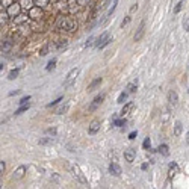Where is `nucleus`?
<instances>
[{
  "label": "nucleus",
  "mask_w": 189,
  "mask_h": 189,
  "mask_svg": "<svg viewBox=\"0 0 189 189\" xmlns=\"http://www.w3.org/2000/svg\"><path fill=\"white\" fill-rule=\"evenodd\" d=\"M56 26L59 29H62V30H73L74 26H76V23L70 17H59L58 21H56Z\"/></svg>",
  "instance_id": "obj_1"
},
{
  "label": "nucleus",
  "mask_w": 189,
  "mask_h": 189,
  "mask_svg": "<svg viewBox=\"0 0 189 189\" xmlns=\"http://www.w3.org/2000/svg\"><path fill=\"white\" fill-rule=\"evenodd\" d=\"M79 73H80V68H73V70L67 74V79H65V82H64V88L71 86V85H73V82L76 80V77L79 76Z\"/></svg>",
  "instance_id": "obj_2"
},
{
  "label": "nucleus",
  "mask_w": 189,
  "mask_h": 189,
  "mask_svg": "<svg viewBox=\"0 0 189 189\" xmlns=\"http://www.w3.org/2000/svg\"><path fill=\"white\" fill-rule=\"evenodd\" d=\"M111 41H112V39H109V32H105V33L96 41V47H97V49H103V47H105L108 43H111Z\"/></svg>",
  "instance_id": "obj_3"
},
{
  "label": "nucleus",
  "mask_w": 189,
  "mask_h": 189,
  "mask_svg": "<svg viewBox=\"0 0 189 189\" xmlns=\"http://www.w3.org/2000/svg\"><path fill=\"white\" fill-rule=\"evenodd\" d=\"M103 100H105V94H100V96H97L96 99H94V102L91 103V106H89V111H96L102 103H103Z\"/></svg>",
  "instance_id": "obj_4"
},
{
  "label": "nucleus",
  "mask_w": 189,
  "mask_h": 189,
  "mask_svg": "<svg viewBox=\"0 0 189 189\" xmlns=\"http://www.w3.org/2000/svg\"><path fill=\"white\" fill-rule=\"evenodd\" d=\"M70 169H71V172H73V174H74V175H76V177L79 178V181H82V183H86V178H85V177L82 175L80 169H79V168H77L76 165H71V166H70Z\"/></svg>",
  "instance_id": "obj_5"
},
{
  "label": "nucleus",
  "mask_w": 189,
  "mask_h": 189,
  "mask_svg": "<svg viewBox=\"0 0 189 189\" xmlns=\"http://www.w3.org/2000/svg\"><path fill=\"white\" fill-rule=\"evenodd\" d=\"M144 33H145V21H142L141 24H139V29H138V32L135 33V41H139L142 36H144Z\"/></svg>",
  "instance_id": "obj_6"
},
{
  "label": "nucleus",
  "mask_w": 189,
  "mask_h": 189,
  "mask_svg": "<svg viewBox=\"0 0 189 189\" xmlns=\"http://www.w3.org/2000/svg\"><path fill=\"white\" fill-rule=\"evenodd\" d=\"M109 172H111L112 175H117V177H118V175H121V166L112 162V163L109 165Z\"/></svg>",
  "instance_id": "obj_7"
},
{
  "label": "nucleus",
  "mask_w": 189,
  "mask_h": 189,
  "mask_svg": "<svg viewBox=\"0 0 189 189\" xmlns=\"http://www.w3.org/2000/svg\"><path fill=\"white\" fill-rule=\"evenodd\" d=\"M99 129H100V121H97V120H96V121H92V123H91V126H89V130H88V132H89V135H96V133L99 132Z\"/></svg>",
  "instance_id": "obj_8"
},
{
  "label": "nucleus",
  "mask_w": 189,
  "mask_h": 189,
  "mask_svg": "<svg viewBox=\"0 0 189 189\" xmlns=\"http://www.w3.org/2000/svg\"><path fill=\"white\" fill-rule=\"evenodd\" d=\"M178 172V165L175 163V162H172L171 165H169V171H168V175H169V178H172L175 174Z\"/></svg>",
  "instance_id": "obj_9"
},
{
  "label": "nucleus",
  "mask_w": 189,
  "mask_h": 189,
  "mask_svg": "<svg viewBox=\"0 0 189 189\" xmlns=\"http://www.w3.org/2000/svg\"><path fill=\"white\" fill-rule=\"evenodd\" d=\"M20 12V6L17 5V3H12L11 6H9V9H8V14L11 15V17H14V15H17Z\"/></svg>",
  "instance_id": "obj_10"
},
{
  "label": "nucleus",
  "mask_w": 189,
  "mask_h": 189,
  "mask_svg": "<svg viewBox=\"0 0 189 189\" xmlns=\"http://www.w3.org/2000/svg\"><path fill=\"white\" fill-rule=\"evenodd\" d=\"M124 157H126L127 162H133V160H135V150H132V148L126 150V151H124Z\"/></svg>",
  "instance_id": "obj_11"
},
{
  "label": "nucleus",
  "mask_w": 189,
  "mask_h": 189,
  "mask_svg": "<svg viewBox=\"0 0 189 189\" xmlns=\"http://www.w3.org/2000/svg\"><path fill=\"white\" fill-rule=\"evenodd\" d=\"M168 100H169V105H172V106L177 105V92H175V91H169Z\"/></svg>",
  "instance_id": "obj_12"
},
{
  "label": "nucleus",
  "mask_w": 189,
  "mask_h": 189,
  "mask_svg": "<svg viewBox=\"0 0 189 189\" xmlns=\"http://www.w3.org/2000/svg\"><path fill=\"white\" fill-rule=\"evenodd\" d=\"M100 83H102V77H97L96 80H92V82L88 85V91H94V89H96Z\"/></svg>",
  "instance_id": "obj_13"
},
{
  "label": "nucleus",
  "mask_w": 189,
  "mask_h": 189,
  "mask_svg": "<svg viewBox=\"0 0 189 189\" xmlns=\"http://www.w3.org/2000/svg\"><path fill=\"white\" fill-rule=\"evenodd\" d=\"M24 172H26V168H24V166H20V168H18V169L14 172V178H15V180H20V178H23Z\"/></svg>",
  "instance_id": "obj_14"
},
{
  "label": "nucleus",
  "mask_w": 189,
  "mask_h": 189,
  "mask_svg": "<svg viewBox=\"0 0 189 189\" xmlns=\"http://www.w3.org/2000/svg\"><path fill=\"white\" fill-rule=\"evenodd\" d=\"M129 91H126V92H121L120 96H118V100H117V103H124L126 100H127V97H129Z\"/></svg>",
  "instance_id": "obj_15"
},
{
  "label": "nucleus",
  "mask_w": 189,
  "mask_h": 189,
  "mask_svg": "<svg viewBox=\"0 0 189 189\" xmlns=\"http://www.w3.org/2000/svg\"><path fill=\"white\" fill-rule=\"evenodd\" d=\"M157 150H159V153H160V154H163V156H168V154H169V148H168V145H165V144H163V145H160Z\"/></svg>",
  "instance_id": "obj_16"
},
{
  "label": "nucleus",
  "mask_w": 189,
  "mask_h": 189,
  "mask_svg": "<svg viewBox=\"0 0 189 189\" xmlns=\"http://www.w3.org/2000/svg\"><path fill=\"white\" fill-rule=\"evenodd\" d=\"M132 109H133V103L130 102V103H127V105L123 108V111H121V115H124V114H129Z\"/></svg>",
  "instance_id": "obj_17"
},
{
  "label": "nucleus",
  "mask_w": 189,
  "mask_h": 189,
  "mask_svg": "<svg viewBox=\"0 0 189 189\" xmlns=\"http://www.w3.org/2000/svg\"><path fill=\"white\" fill-rule=\"evenodd\" d=\"M11 46H12V41H11V39H6V41L2 44V52H6V50H9V49H11Z\"/></svg>",
  "instance_id": "obj_18"
},
{
  "label": "nucleus",
  "mask_w": 189,
  "mask_h": 189,
  "mask_svg": "<svg viewBox=\"0 0 189 189\" xmlns=\"http://www.w3.org/2000/svg\"><path fill=\"white\" fill-rule=\"evenodd\" d=\"M183 5H184V0H180V2H178V3L175 5V8H174V14H178V12L181 11Z\"/></svg>",
  "instance_id": "obj_19"
},
{
  "label": "nucleus",
  "mask_w": 189,
  "mask_h": 189,
  "mask_svg": "<svg viewBox=\"0 0 189 189\" xmlns=\"http://www.w3.org/2000/svg\"><path fill=\"white\" fill-rule=\"evenodd\" d=\"M180 133H181V123H180V121H177V123H175V129H174V135H175V136H178Z\"/></svg>",
  "instance_id": "obj_20"
},
{
  "label": "nucleus",
  "mask_w": 189,
  "mask_h": 189,
  "mask_svg": "<svg viewBox=\"0 0 189 189\" xmlns=\"http://www.w3.org/2000/svg\"><path fill=\"white\" fill-rule=\"evenodd\" d=\"M29 106H30L29 103H27V105H21V108L15 111V115H20L21 112H24V111H27V109H29Z\"/></svg>",
  "instance_id": "obj_21"
},
{
  "label": "nucleus",
  "mask_w": 189,
  "mask_h": 189,
  "mask_svg": "<svg viewBox=\"0 0 189 189\" xmlns=\"http://www.w3.org/2000/svg\"><path fill=\"white\" fill-rule=\"evenodd\" d=\"M39 144H41V145H49V144H53V138H44V139H39Z\"/></svg>",
  "instance_id": "obj_22"
},
{
  "label": "nucleus",
  "mask_w": 189,
  "mask_h": 189,
  "mask_svg": "<svg viewBox=\"0 0 189 189\" xmlns=\"http://www.w3.org/2000/svg\"><path fill=\"white\" fill-rule=\"evenodd\" d=\"M127 91L132 94V92H135L136 91V82H132V83H129L127 85Z\"/></svg>",
  "instance_id": "obj_23"
},
{
  "label": "nucleus",
  "mask_w": 189,
  "mask_h": 189,
  "mask_svg": "<svg viewBox=\"0 0 189 189\" xmlns=\"http://www.w3.org/2000/svg\"><path fill=\"white\" fill-rule=\"evenodd\" d=\"M55 65H56V59H52V61L47 64L46 70H47V71H50V70H53V68H55Z\"/></svg>",
  "instance_id": "obj_24"
},
{
  "label": "nucleus",
  "mask_w": 189,
  "mask_h": 189,
  "mask_svg": "<svg viewBox=\"0 0 189 189\" xmlns=\"http://www.w3.org/2000/svg\"><path fill=\"white\" fill-rule=\"evenodd\" d=\"M17 76H18V70L15 68V70H12V71L9 73V77H8V79H9V80H14Z\"/></svg>",
  "instance_id": "obj_25"
},
{
  "label": "nucleus",
  "mask_w": 189,
  "mask_h": 189,
  "mask_svg": "<svg viewBox=\"0 0 189 189\" xmlns=\"http://www.w3.org/2000/svg\"><path fill=\"white\" fill-rule=\"evenodd\" d=\"M183 29H184L186 32H189V15L183 20Z\"/></svg>",
  "instance_id": "obj_26"
},
{
  "label": "nucleus",
  "mask_w": 189,
  "mask_h": 189,
  "mask_svg": "<svg viewBox=\"0 0 189 189\" xmlns=\"http://www.w3.org/2000/svg\"><path fill=\"white\" fill-rule=\"evenodd\" d=\"M114 124L118 127H123V126H126V120H114Z\"/></svg>",
  "instance_id": "obj_27"
},
{
  "label": "nucleus",
  "mask_w": 189,
  "mask_h": 189,
  "mask_svg": "<svg viewBox=\"0 0 189 189\" xmlns=\"http://www.w3.org/2000/svg\"><path fill=\"white\" fill-rule=\"evenodd\" d=\"M67 44H68L67 39H61V41L56 44V47H58V49H62V47H67Z\"/></svg>",
  "instance_id": "obj_28"
},
{
  "label": "nucleus",
  "mask_w": 189,
  "mask_h": 189,
  "mask_svg": "<svg viewBox=\"0 0 189 189\" xmlns=\"http://www.w3.org/2000/svg\"><path fill=\"white\" fill-rule=\"evenodd\" d=\"M67 109H68V106H67V105H65V106H61V108H59V109L56 111V114H58V115H61V114L67 112Z\"/></svg>",
  "instance_id": "obj_29"
},
{
  "label": "nucleus",
  "mask_w": 189,
  "mask_h": 189,
  "mask_svg": "<svg viewBox=\"0 0 189 189\" xmlns=\"http://www.w3.org/2000/svg\"><path fill=\"white\" fill-rule=\"evenodd\" d=\"M150 145H151V142H150V138H145V141H144L142 147H144L145 150H148V148H150Z\"/></svg>",
  "instance_id": "obj_30"
},
{
  "label": "nucleus",
  "mask_w": 189,
  "mask_h": 189,
  "mask_svg": "<svg viewBox=\"0 0 189 189\" xmlns=\"http://www.w3.org/2000/svg\"><path fill=\"white\" fill-rule=\"evenodd\" d=\"M47 52H49V46L43 47V49H41V52H39V55H41V56H46V55H47Z\"/></svg>",
  "instance_id": "obj_31"
},
{
  "label": "nucleus",
  "mask_w": 189,
  "mask_h": 189,
  "mask_svg": "<svg viewBox=\"0 0 189 189\" xmlns=\"http://www.w3.org/2000/svg\"><path fill=\"white\" fill-rule=\"evenodd\" d=\"M29 100H30V97L27 96V97H23L21 100H20V105H27L29 103Z\"/></svg>",
  "instance_id": "obj_32"
},
{
  "label": "nucleus",
  "mask_w": 189,
  "mask_h": 189,
  "mask_svg": "<svg viewBox=\"0 0 189 189\" xmlns=\"http://www.w3.org/2000/svg\"><path fill=\"white\" fill-rule=\"evenodd\" d=\"M61 100H62V97H59L58 100H55V102H52V103H49V105H47V108H52V106H55V105H58V103H59Z\"/></svg>",
  "instance_id": "obj_33"
},
{
  "label": "nucleus",
  "mask_w": 189,
  "mask_h": 189,
  "mask_svg": "<svg viewBox=\"0 0 189 189\" xmlns=\"http://www.w3.org/2000/svg\"><path fill=\"white\" fill-rule=\"evenodd\" d=\"M77 3H79L80 6H86V5L89 3V0H77Z\"/></svg>",
  "instance_id": "obj_34"
},
{
  "label": "nucleus",
  "mask_w": 189,
  "mask_h": 189,
  "mask_svg": "<svg viewBox=\"0 0 189 189\" xmlns=\"http://www.w3.org/2000/svg\"><path fill=\"white\" fill-rule=\"evenodd\" d=\"M130 20H132V17H127V18H126L123 23H121V26H123V27H124V26H127V24L130 23Z\"/></svg>",
  "instance_id": "obj_35"
},
{
  "label": "nucleus",
  "mask_w": 189,
  "mask_h": 189,
  "mask_svg": "<svg viewBox=\"0 0 189 189\" xmlns=\"http://www.w3.org/2000/svg\"><path fill=\"white\" fill-rule=\"evenodd\" d=\"M46 133H47V135H56V129H47Z\"/></svg>",
  "instance_id": "obj_36"
},
{
  "label": "nucleus",
  "mask_w": 189,
  "mask_h": 189,
  "mask_svg": "<svg viewBox=\"0 0 189 189\" xmlns=\"http://www.w3.org/2000/svg\"><path fill=\"white\" fill-rule=\"evenodd\" d=\"M92 41H94V38L91 36V38H89V39L86 41V44H85V47H91V46H92Z\"/></svg>",
  "instance_id": "obj_37"
},
{
  "label": "nucleus",
  "mask_w": 189,
  "mask_h": 189,
  "mask_svg": "<svg viewBox=\"0 0 189 189\" xmlns=\"http://www.w3.org/2000/svg\"><path fill=\"white\" fill-rule=\"evenodd\" d=\"M36 3H39L41 6H46L47 5V0H36Z\"/></svg>",
  "instance_id": "obj_38"
},
{
  "label": "nucleus",
  "mask_w": 189,
  "mask_h": 189,
  "mask_svg": "<svg viewBox=\"0 0 189 189\" xmlns=\"http://www.w3.org/2000/svg\"><path fill=\"white\" fill-rule=\"evenodd\" d=\"M3 171H5V162L2 160V163H0V172L3 174Z\"/></svg>",
  "instance_id": "obj_39"
},
{
  "label": "nucleus",
  "mask_w": 189,
  "mask_h": 189,
  "mask_svg": "<svg viewBox=\"0 0 189 189\" xmlns=\"http://www.w3.org/2000/svg\"><path fill=\"white\" fill-rule=\"evenodd\" d=\"M136 138V132H132L130 135H129V139H135Z\"/></svg>",
  "instance_id": "obj_40"
},
{
  "label": "nucleus",
  "mask_w": 189,
  "mask_h": 189,
  "mask_svg": "<svg viewBox=\"0 0 189 189\" xmlns=\"http://www.w3.org/2000/svg\"><path fill=\"white\" fill-rule=\"evenodd\" d=\"M136 9H138V5H136V3H135V5H133V6H132V9H130V12H135V11H136Z\"/></svg>",
  "instance_id": "obj_41"
},
{
  "label": "nucleus",
  "mask_w": 189,
  "mask_h": 189,
  "mask_svg": "<svg viewBox=\"0 0 189 189\" xmlns=\"http://www.w3.org/2000/svg\"><path fill=\"white\" fill-rule=\"evenodd\" d=\"M186 142L189 144V132H187V135H186Z\"/></svg>",
  "instance_id": "obj_42"
}]
</instances>
